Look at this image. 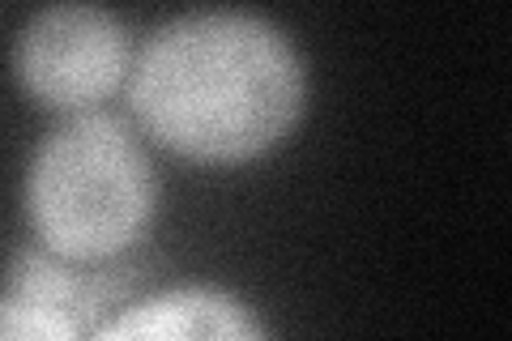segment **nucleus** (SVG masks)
<instances>
[{
    "instance_id": "2",
    "label": "nucleus",
    "mask_w": 512,
    "mask_h": 341,
    "mask_svg": "<svg viewBox=\"0 0 512 341\" xmlns=\"http://www.w3.org/2000/svg\"><path fill=\"white\" fill-rule=\"evenodd\" d=\"M26 214L64 261H111L146 235L154 171L116 116H77L39 145L26 175Z\"/></svg>"
},
{
    "instance_id": "5",
    "label": "nucleus",
    "mask_w": 512,
    "mask_h": 341,
    "mask_svg": "<svg viewBox=\"0 0 512 341\" xmlns=\"http://www.w3.org/2000/svg\"><path fill=\"white\" fill-rule=\"evenodd\" d=\"M0 341H86V329L60 307L5 295L0 299Z\"/></svg>"
},
{
    "instance_id": "1",
    "label": "nucleus",
    "mask_w": 512,
    "mask_h": 341,
    "mask_svg": "<svg viewBox=\"0 0 512 341\" xmlns=\"http://www.w3.org/2000/svg\"><path fill=\"white\" fill-rule=\"evenodd\" d=\"M303 90V64L274 22L205 9L154 30L128 99L167 150L197 162H244L291 133Z\"/></svg>"
},
{
    "instance_id": "3",
    "label": "nucleus",
    "mask_w": 512,
    "mask_h": 341,
    "mask_svg": "<svg viewBox=\"0 0 512 341\" xmlns=\"http://www.w3.org/2000/svg\"><path fill=\"white\" fill-rule=\"evenodd\" d=\"M26 94L56 111H82L107 99L128 73V35L107 9L56 5L26 22L18 52Z\"/></svg>"
},
{
    "instance_id": "4",
    "label": "nucleus",
    "mask_w": 512,
    "mask_h": 341,
    "mask_svg": "<svg viewBox=\"0 0 512 341\" xmlns=\"http://www.w3.org/2000/svg\"><path fill=\"white\" fill-rule=\"evenodd\" d=\"M90 341H265L261 324L222 290L184 286L128 307Z\"/></svg>"
}]
</instances>
